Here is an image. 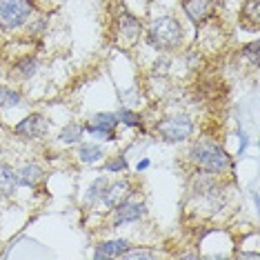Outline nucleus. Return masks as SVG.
Wrapping results in <instances>:
<instances>
[{"label":"nucleus","mask_w":260,"mask_h":260,"mask_svg":"<svg viewBox=\"0 0 260 260\" xmlns=\"http://www.w3.org/2000/svg\"><path fill=\"white\" fill-rule=\"evenodd\" d=\"M242 25L249 27L251 31H258V25H260L258 0H245V5H242Z\"/></svg>","instance_id":"4468645a"},{"label":"nucleus","mask_w":260,"mask_h":260,"mask_svg":"<svg viewBox=\"0 0 260 260\" xmlns=\"http://www.w3.org/2000/svg\"><path fill=\"white\" fill-rule=\"evenodd\" d=\"M43 178H45V171L36 162H27V165H22V167L18 169V182H20V187L34 189L36 185L43 182Z\"/></svg>","instance_id":"f8f14e48"},{"label":"nucleus","mask_w":260,"mask_h":260,"mask_svg":"<svg viewBox=\"0 0 260 260\" xmlns=\"http://www.w3.org/2000/svg\"><path fill=\"white\" fill-rule=\"evenodd\" d=\"M47 132H49V122L40 114H31V116L22 118L18 125L14 127V134L25 140H43Z\"/></svg>","instance_id":"423d86ee"},{"label":"nucleus","mask_w":260,"mask_h":260,"mask_svg":"<svg viewBox=\"0 0 260 260\" xmlns=\"http://www.w3.org/2000/svg\"><path fill=\"white\" fill-rule=\"evenodd\" d=\"M122 258H156V251H149V249H129L122 253Z\"/></svg>","instance_id":"5701e85b"},{"label":"nucleus","mask_w":260,"mask_h":260,"mask_svg":"<svg viewBox=\"0 0 260 260\" xmlns=\"http://www.w3.org/2000/svg\"><path fill=\"white\" fill-rule=\"evenodd\" d=\"M127 169V158L125 153H116L111 160L105 162V171H109V174H120V171Z\"/></svg>","instance_id":"412c9836"},{"label":"nucleus","mask_w":260,"mask_h":260,"mask_svg":"<svg viewBox=\"0 0 260 260\" xmlns=\"http://www.w3.org/2000/svg\"><path fill=\"white\" fill-rule=\"evenodd\" d=\"M147 38H149V45L156 47L158 51H174L185 43V29L176 16L162 14L151 20L149 29H147Z\"/></svg>","instance_id":"f03ea898"},{"label":"nucleus","mask_w":260,"mask_h":260,"mask_svg":"<svg viewBox=\"0 0 260 260\" xmlns=\"http://www.w3.org/2000/svg\"><path fill=\"white\" fill-rule=\"evenodd\" d=\"M240 258H253V260H258L260 253H240Z\"/></svg>","instance_id":"a878e982"},{"label":"nucleus","mask_w":260,"mask_h":260,"mask_svg":"<svg viewBox=\"0 0 260 260\" xmlns=\"http://www.w3.org/2000/svg\"><path fill=\"white\" fill-rule=\"evenodd\" d=\"M149 158H143V160H140L138 165H136V171H145V169H149Z\"/></svg>","instance_id":"393cba45"},{"label":"nucleus","mask_w":260,"mask_h":260,"mask_svg":"<svg viewBox=\"0 0 260 260\" xmlns=\"http://www.w3.org/2000/svg\"><path fill=\"white\" fill-rule=\"evenodd\" d=\"M14 69H16V74H18L20 78L29 80L31 76H36V72H38V60H36V58H31V56H27V58H22V60L16 62Z\"/></svg>","instance_id":"a211bd4d"},{"label":"nucleus","mask_w":260,"mask_h":260,"mask_svg":"<svg viewBox=\"0 0 260 260\" xmlns=\"http://www.w3.org/2000/svg\"><path fill=\"white\" fill-rule=\"evenodd\" d=\"M120 125V120H118V114H114V111H103V114H96L91 116V120L87 122V125L82 127H96V129H114Z\"/></svg>","instance_id":"2eb2a0df"},{"label":"nucleus","mask_w":260,"mask_h":260,"mask_svg":"<svg viewBox=\"0 0 260 260\" xmlns=\"http://www.w3.org/2000/svg\"><path fill=\"white\" fill-rule=\"evenodd\" d=\"M245 54L249 56V60H251V67H258V43L253 40V43H249L245 47Z\"/></svg>","instance_id":"b1692460"},{"label":"nucleus","mask_w":260,"mask_h":260,"mask_svg":"<svg viewBox=\"0 0 260 260\" xmlns=\"http://www.w3.org/2000/svg\"><path fill=\"white\" fill-rule=\"evenodd\" d=\"M76 158H78L82 165H96L105 158V149L100 145H93V143H78Z\"/></svg>","instance_id":"ddd939ff"},{"label":"nucleus","mask_w":260,"mask_h":260,"mask_svg":"<svg viewBox=\"0 0 260 260\" xmlns=\"http://www.w3.org/2000/svg\"><path fill=\"white\" fill-rule=\"evenodd\" d=\"M182 9L193 25H203L216 14L218 0H182Z\"/></svg>","instance_id":"0eeeda50"},{"label":"nucleus","mask_w":260,"mask_h":260,"mask_svg":"<svg viewBox=\"0 0 260 260\" xmlns=\"http://www.w3.org/2000/svg\"><path fill=\"white\" fill-rule=\"evenodd\" d=\"M22 103V96L18 89L9 85H0V109H7V107H18Z\"/></svg>","instance_id":"f3484780"},{"label":"nucleus","mask_w":260,"mask_h":260,"mask_svg":"<svg viewBox=\"0 0 260 260\" xmlns=\"http://www.w3.org/2000/svg\"><path fill=\"white\" fill-rule=\"evenodd\" d=\"M82 136H85V127L78 125V122H69L67 127H62L58 140H60L62 145H78L82 140Z\"/></svg>","instance_id":"dca6fc26"},{"label":"nucleus","mask_w":260,"mask_h":260,"mask_svg":"<svg viewBox=\"0 0 260 260\" xmlns=\"http://www.w3.org/2000/svg\"><path fill=\"white\" fill-rule=\"evenodd\" d=\"M18 169H14L11 165H0V196L9 198L18 191Z\"/></svg>","instance_id":"9d476101"},{"label":"nucleus","mask_w":260,"mask_h":260,"mask_svg":"<svg viewBox=\"0 0 260 260\" xmlns=\"http://www.w3.org/2000/svg\"><path fill=\"white\" fill-rule=\"evenodd\" d=\"M105 185H107V178H105V176H98V178L91 182L89 189H87V193H85L87 205H96V203H100V196H103Z\"/></svg>","instance_id":"6ab92c4d"},{"label":"nucleus","mask_w":260,"mask_h":260,"mask_svg":"<svg viewBox=\"0 0 260 260\" xmlns=\"http://www.w3.org/2000/svg\"><path fill=\"white\" fill-rule=\"evenodd\" d=\"M34 14V0H0V29L16 31Z\"/></svg>","instance_id":"20e7f679"},{"label":"nucleus","mask_w":260,"mask_h":260,"mask_svg":"<svg viewBox=\"0 0 260 260\" xmlns=\"http://www.w3.org/2000/svg\"><path fill=\"white\" fill-rule=\"evenodd\" d=\"M87 134H91L93 138L103 140V143H111V140H116V132L114 129H96V127H85Z\"/></svg>","instance_id":"4be33fe9"},{"label":"nucleus","mask_w":260,"mask_h":260,"mask_svg":"<svg viewBox=\"0 0 260 260\" xmlns=\"http://www.w3.org/2000/svg\"><path fill=\"white\" fill-rule=\"evenodd\" d=\"M193 129V118L187 116V114H176V116H167L162 120H158L153 125V132L160 136V140L165 143H171V145H178V143H185V140L191 138Z\"/></svg>","instance_id":"7ed1b4c3"},{"label":"nucleus","mask_w":260,"mask_h":260,"mask_svg":"<svg viewBox=\"0 0 260 260\" xmlns=\"http://www.w3.org/2000/svg\"><path fill=\"white\" fill-rule=\"evenodd\" d=\"M187 160L191 165H196L200 171H207V174H214V176H224L227 171L234 169L232 156L227 153V149L211 138L196 140V143L189 147Z\"/></svg>","instance_id":"f257e3e1"},{"label":"nucleus","mask_w":260,"mask_h":260,"mask_svg":"<svg viewBox=\"0 0 260 260\" xmlns=\"http://www.w3.org/2000/svg\"><path fill=\"white\" fill-rule=\"evenodd\" d=\"M114 216H111V222L114 227H122V224H129V222H138L140 218L147 214V207L140 198H132V193L122 200L120 205H116L114 209Z\"/></svg>","instance_id":"39448f33"},{"label":"nucleus","mask_w":260,"mask_h":260,"mask_svg":"<svg viewBox=\"0 0 260 260\" xmlns=\"http://www.w3.org/2000/svg\"><path fill=\"white\" fill-rule=\"evenodd\" d=\"M143 36V25L138 18H134L132 14H122L118 20V40L125 47H134Z\"/></svg>","instance_id":"1a4fd4ad"},{"label":"nucleus","mask_w":260,"mask_h":260,"mask_svg":"<svg viewBox=\"0 0 260 260\" xmlns=\"http://www.w3.org/2000/svg\"><path fill=\"white\" fill-rule=\"evenodd\" d=\"M129 193H132V182H129L127 178H118V180L105 185L103 196H100V203L107 207V209H114V207L120 205Z\"/></svg>","instance_id":"6e6552de"},{"label":"nucleus","mask_w":260,"mask_h":260,"mask_svg":"<svg viewBox=\"0 0 260 260\" xmlns=\"http://www.w3.org/2000/svg\"><path fill=\"white\" fill-rule=\"evenodd\" d=\"M118 120H120L122 125H127V127H140V125H143V118H140V114H136V111L127 109V107H122L120 111H118Z\"/></svg>","instance_id":"aec40b11"},{"label":"nucleus","mask_w":260,"mask_h":260,"mask_svg":"<svg viewBox=\"0 0 260 260\" xmlns=\"http://www.w3.org/2000/svg\"><path fill=\"white\" fill-rule=\"evenodd\" d=\"M129 242L118 238V240H105L100 242V245L96 247V251H93V258H122V253H125L129 249Z\"/></svg>","instance_id":"9b49d317"}]
</instances>
